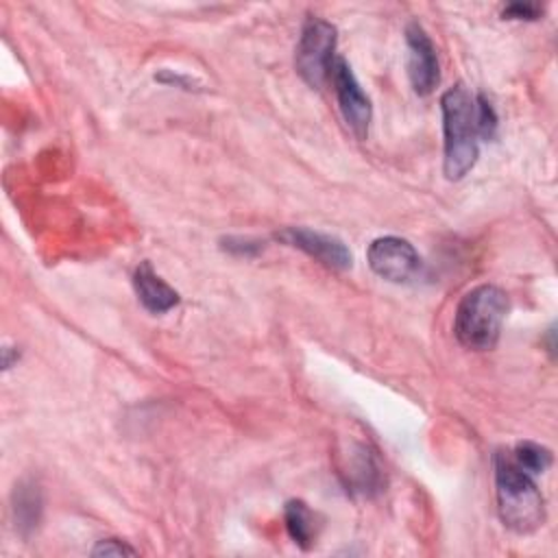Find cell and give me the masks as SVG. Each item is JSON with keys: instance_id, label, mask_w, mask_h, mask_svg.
<instances>
[{"instance_id": "1", "label": "cell", "mask_w": 558, "mask_h": 558, "mask_svg": "<svg viewBox=\"0 0 558 558\" xmlns=\"http://www.w3.org/2000/svg\"><path fill=\"white\" fill-rule=\"evenodd\" d=\"M495 493L504 525L517 534H530L545 521V499L532 475L523 471L512 453H495Z\"/></svg>"}, {"instance_id": "2", "label": "cell", "mask_w": 558, "mask_h": 558, "mask_svg": "<svg viewBox=\"0 0 558 558\" xmlns=\"http://www.w3.org/2000/svg\"><path fill=\"white\" fill-rule=\"evenodd\" d=\"M442 133H445V159L442 170L449 181L462 179L477 161V118L475 96L466 85L458 83L440 96Z\"/></svg>"}, {"instance_id": "3", "label": "cell", "mask_w": 558, "mask_h": 558, "mask_svg": "<svg viewBox=\"0 0 558 558\" xmlns=\"http://www.w3.org/2000/svg\"><path fill=\"white\" fill-rule=\"evenodd\" d=\"M508 294L493 283L469 290L453 314V333L471 351H490L499 342L508 314Z\"/></svg>"}, {"instance_id": "4", "label": "cell", "mask_w": 558, "mask_h": 558, "mask_svg": "<svg viewBox=\"0 0 558 558\" xmlns=\"http://www.w3.org/2000/svg\"><path fill=\"white\" fill-rule=\"evenodd\" d=\"M336 50V26L323 17H307L296 44L294 65L299 76L312 87L320 89L329 78Z\"/></svg>"}, {"instance_id": "5", "label": "cell", "mask_w": 558, "mask_h": 558, "mask_svg": "<svg viewBox=\"0 0 558 558\" xmlns=\"http://www.w3.org/2000/svg\"><path fill=\"white\" fill-rule=\"evenodd\" d=\"M366 259L371 270L392 283H408L421 270V257L416 248L397 235H384L368 244Z\"/></svg>"}, {"instance_id": "6", "label": "cell", "mask_w": 558, "mask_h": 558, "mask_svg": "<svg viewBox=\"0 0 558 558\" xmlns=\"http://www.w3.org/2000/svg\"><path fill=\"white\" fill-rule=\"evenodd\" d=\"M329 81L333 85L338 107H340V113H342L347 126L353 131L355 137L364 140L368 135V124H371V116H373L371 100L362 92L351 65L342 57L333 59L331 70H329Z\"/></svg>"}, {"instance_id": "7", "label": "cell", "mask_w": 558, "mask_h": 558, "mask_svg": "<svg viewBox=\"0 0 558 558\" xmlns=\"http://www.w3.org/2000/svg\"><path fill=\"white\" fill-rule=\"evenodd\" d=\"M275 238L292 248L303 251L305 255L318 259L323 266L333 268V270H347L353 264L351 251L342 240L336 235L307 229V227H286L275 233Z\"/></svg>"}, {"instance_id": "8", "label": "cell", "mask_w": 558, "mask_h": 558, "mask_svg": "<svg viewBox=\"0 0 558 558\" xmlns=\"http://www.w3.org/2000/svg\"><path fill=\"white\" fill-rule=\"evenodd\" d=\"M408 44V76L416 94L427 96L438 83V57L436 48L418 22H410L405 28Z\"/></svg>"}, {"instance_id": "9", "label": "cell", "mask_w": 558, "mask_h": 558, "mask_svg": "<svg viewBox=\"0 0 558 558\" xmlns=\"http://www.w3.org/2000/svg\"><path fill=\"white\" fill-rule=\"evenodd\" d=\"M133 288L140 303L153 314H163L179 303V292L172 286H168L148 262H142L135 268Z\"/></svg>"}, {"instance_id": "10", "label": "cell", "mask_w": 558, "mask_h": 558, "mask_svg": "<svg viewBox=\"0 0 558 558\" xmlns=\"http://www.w3.org/2000/svg\"><path fill=\"white\" fill-rule=\"evenodd\" d=\"M342 477L349 490L360 495H373L381 486V473L375 456L364 445H353L342 464Z\"/></svg>"}, {"instance_id": "11", "label": "cell", "mask_w": 558, "mask_h": 558, "mask_svg": "<svg viewBox=\"0 0 558 558\" xmlns=\"http://www.w3.org/2000/svg\"><path fill=\"white\" fill-rule=\"evenodd\" d=\"M11 510H13V521H15V530L28 538L39 521H41V512H44V497H41V488L35 480L24 477L15 484L13 495H11Z\"/></svg>"}, {"instance_id": "12", "label": "cell", "mask_w": 558, "mask_h": 558, "mask_svg": "<svg viewBox=\"0 0 558 558\" xmlns=\"http://www.w3.org/2000/svg\"><path fill=\"white\" fill-rule=\"evenodd\" d=\"M283 521H286V530L290 534V538L301 547V549H310L316 543V534H318V525H316V517L314 512L307 508L305 501L301 499H290L283 508Z\"/></svg>"}, {"instance_id": "13", "label": "cell", "mask_w": 558, "mask_h": 558, "mask_svg": "<svg viewBox=\"0 0 558 558\" xmlns=\"http://www.w3.org/2000/svg\"><path fill=\"white\" fill-rule=\"evenodd\" d=\"M512 458L530 475H538V473H543L551 464V451L541 447V445H536V442H530V440L519 442L514 447V451H512Z\"/></svg>"}, {"instance_id": "14", "label": "cell", "mask_w": 558, "mask_h": 558, "mask_svg": "<svg viewBox=\"0 0 558 558\" xmlns=\"http://www.w3.org/2000/svg\"><path fill=\"white\" fill-rule=\"evenodd\" d=\"M475 118H477V133L480 140H493L497 133V113L490 100L484 94H475Z\"/></svg>"}, {"instance_id": "15", "label": "cell", "mask_w": 558, "mask_h": 558, "mask_svg": "<svg viewBox=\"0 0 558 558\" xmlns=\"http://www.w3.org/2000/svg\"><path fill=\"white\" fill-rule=\"evenodd\" d=\"M220 248L238 257H253L264 248V242L244 235H227L220 240Z\"/></svg>"}, {"instance_id": "16", "label": "cell", "mask_w": 558, "mask_h": 558, "mask_svg": "<svg viewBox=\"0 0 558 558\" xmlns=\"http://www.w3.org/2000/svg\"><path fill=\"white\" fill-rule=\"evenodd\" d=\"M137 551L120 538H102L94 545L92 556H135Z\"/></svg>"}, {"instance_id": "17", "label": "cell", "mask_w": 558, "mask_h": 558, "mask_svg": "<svg viewBox=\"0 0 558 558\" xmlns=\"http://www.w3.org/2000/svg\"><path fill=\"white\" fill-rule=\"evenodd\" d=\"M501 15L506 20H538L543 15V7L532 2H512L501 11Z\"/></svg>"}]
</instances>
